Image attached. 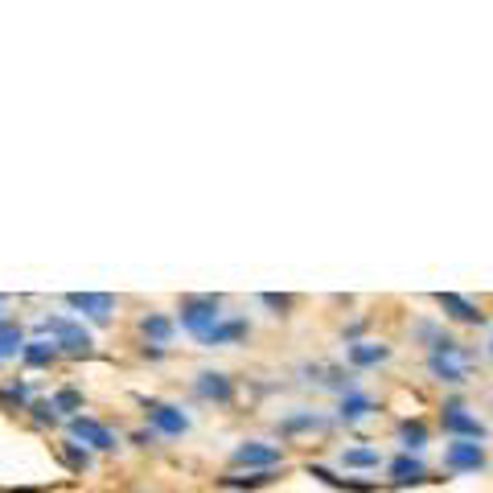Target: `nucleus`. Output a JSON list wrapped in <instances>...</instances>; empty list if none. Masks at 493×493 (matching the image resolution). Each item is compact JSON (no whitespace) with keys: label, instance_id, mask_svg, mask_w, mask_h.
I'll return each mask as SVG.
<instances>
[{"label":"nucleus","instance_id":"20","mask_svg":"<svg viewBox=\"0 0 493 493\" xmlns=\"http://www.w3.org/2000/svg\"><path fill=\"white\" fill-rule=\"evenodd\" d=\"M140 333H144L148 341L161 350V345L173 341V320L164 317V312H144V317H140Z\"/></svg>","mask_w":493,"mask_h":493},{"label":"nucleus","instance_id":"16","mask_svg":"<svg viewBox=\"0 0 493 493\" xmlns=\"http://www.w3.org/2000/svg\"><path fill=\"white\" fill-rule=\"evenodd\" d=\"M394 440H399L403 452L419 456V452L427 448V440H432V427H427L424 419H399V424H394Z\"/></svg>","mask_w":493,"mask_h":493},{"label":"nucleus","instance_id":"5","mask_svg":"<svg viewBox=\"0 0 493 493\" xmlns=\"http://www.w3.org/2000/svg\"><path fill=\"white\" fill-rule=\"evenodd\" d=\"M444 473H456V477H473L489 468V448L473 440H448L444 444V456H440Z\"/></svg>","mask_w":493,"mask_h":493},{"label":"nucleus","instance_id":"12","mask_svg":"<svg viewBox=\"0 0 493 493\" xmlns=\"http://www.w3.org/2000/svg\"><path fill=\"white\" fill-rule=\"evenodd\" d=\"M66 304L79 309L82 317L99 320V325H107L111 312H115V296H107V292H70V296H66Z\"/></svg>","mask_w":493,"mask_h":493},{"label":"nucleus","instance_id":"30","mask_svg":"<svg viewBox=\"0 0 493 493\" xmlns=\"http://www.w3.org/2000/svg\"><path fill=\"white\" fill-rule=\"evenodd\" d=\"M0 309H5V300H0ZM0 325H5V317H0Z\"/></svg>","mask_w":493,"mask_h":493},{"label":"nucleus","instance_id":"17","mask_svg":"<svg viewBox=\"0 0 493 493\" xmlns=\"http://www.w3.org/2000/svg\"><path fill=\"white\" fill-rule=\"evenodd\" d=\"M333 419H325L320 411H296V415L279 419V435H304V432H329Z\"/></svg>","mask_w":493,"mask_h":493},{"label":"nucleus","instance_id":"14","mask_svg":"<svg viewBox=\"0 0 493 493\" xmlns=\"http://www.w3.org/2000/svg\"><path fill=\"white\" fill-rule=\"evenodd\" d=\"M374 411H378V403L370 399L366 391H358V386H353V391H345L341 403H337V419H341V424H350V427L362 424L366 415H374Z\"/></svg>","mask_w":493,"mask_h":493},{"label":"nucleus","instance_id":"1","mask_svg":"<svg viewBox=\"0 0 493 493\" xmlns=\"http://www.w3.org/2000/svg\"><path fill=\"white\" fill-rule=\"evenodd\" d=\"M177 312H181V329H189L197 341H205V337H210L214 329L226 320V312H222V296H210V292L181 296V309Z\"/></svg>","mask_w":493,"mask_h":493},{"label":"nucleus","instance_id":"18","mask_svg":"<svg viewBox=\"0 0 493 493\" xmlns=\"http://www.w3.org/2000/svg\"><path fill=\"white\" fill-rule=\"evenodd\" d=\"M309 473L317 477V481L333 485V489H345V493H374L378 489V481H353V477H337L333 468H325V465H309Z\"/></svg>","mask_w":493,"mask_h":493},{"label":"nucleus","instance_id":"13","mask_svg":"<svg viewBox=\"0 0 493 493\" xmlns=\"http://www.w3.org/2000/svg\"><path fill=\"white\" fill-rule=\"evenodd\" d=\"M386 473H391V485L403 489V485H424L427 481V465L411 452H399L394 460H386Z\"/></svg>","mask_w":493,"mask_h":493},{"label":"nucleus","instance_id":"19","mask_svg":"<svg viewBox=\"0 0 493 493\" xmlns=\"http://www.w3.org/2000/svg\"><path fill=\"white\" fill-rule=\"evenodd\" d=\"M246 333H251V320H246V317H226L202 345H235V341H243Z\"/></svg>","mask_w":493,"mask_h":493},{"label":"nucleus","instance_id":"27","mask_svg":"<svg viewBox=\"0 0 493 493\" xmlns=\"http://www.w3.org/2000/svg\"><path fill=\"white\" fill-rule=\"evenodd\" d=\"M29 411H33V424H37V427L58 424V411H54V403H49V399H33Z\"/></svg>","mask_w":493,"mask_h":493},{"label":"nucleus","instance_id":"25","mask_svg":"<svg viewBox=\"0 0 493 493\" xmlns=\"http://www.w3.org/2000/svg\"><path fill=\"white\" fill-rule=\"evenodd\" d=\"M58 456H62L66 468H74V473H87V468H90V452L82 448V444H62V448H58Z\"/></svg>","mask_w":493,"mask_h":493},{"label":"nucleus","instance_id":"7","mask_svg":"<svg viewBox=\"0 0 493 493\" xmlns=\"http://www.w3.org/2000/svg\"><path fill=\"white\" fill-rule=\"evenodd\" d=\"M144 419L156 435H185L189 432V415L177 407V403L164 399H144Z\"/></svg>","mask_w":493,"mask_h":493},{"label":"nucleus","instance_id":"23","mask_svg":"<svg viewBox=\"0 0 493 493\" xmlns=\"http://www.w3.org/2000/svg\"><path fill=\"white\" fill-rule=\"evenodd\" d=\"M271 481H279V473L276 468H267V473H251V477H222V489H263V485H271Z\"/></svg>","mask_w":493,"mask_h":493},{"label":"nucleus","instance_id":"3","mask_svg":"<svg viewBox=\"0 0 493 493\" xmlns=\"http://www.w3.org/2000/svg\"><path fill=\"white\" fill-rule=\"evenodd\" d=\"M41 333L54 337V350L66 353V358H90V353H95V341H90V333L82 329V320L41 317Z\"/></svg>","mask_w":493,"mask_h":493},{"label":"nucleus","instance_id":"28","mask_svg":"<svg viewBox=\"0 0 493 493\" xmlns=\"http://www.w3.org/2000/svg\"><path fill=\"white\" fill-rule=\"evenodd\" d=\"M259 300L267 304V309H292V296H276V292H263Z\"/></svg>","mask_w":493,"mask_h":493},{"label":"nucleus","instance_id":"2","mask_svg":"<svg viewBox=\"0 0 493 493\" xmlns=\"http://www.w3.org/2000/svg\"><path fill=\"white\" fill-rule=\"evenodd\" d=\"M440 432L448 440H473V444H489V427L481 424V415H473L465 399H444L440 403Z\"/></svg>","mask_w":493,"mask_h":493},{"label":"nucleus","instance_id":"11","mask_svg":"<svg viewBox=\"0 0 493 493\" xmlns=\"http://www.w3.org/2000/svg\"><path fill=\"white\" fill-rule=\"evenodd\" d=\"M391 345L386 341H353V345H345V362H350L353 370H374V366H383V362H391Z\"/></svg>","mask_w":493,"mask_h":493},{"label":"nucleus","instance_id":"9","mask_svg":"<svg viewBox=\"0 0 493 493\" xmlns=\"http://www.w3.org/2000/svg\"><path fill=\"white\" fill-rule=\"evenodd\" d=\"M435 304H440L444 317L456 320V325H485V320H489V312H485L481 304L460 296V292H435Z\"/></svg>","mask_w":493,"mask_h":493},{"label":"nucleus","instance_id":"22","mask_svg":"<svg viewBox=\"0 0 493 493\" xmlns=\"http://www.w3.org/2000/svg\"><path fill=\"white\" fill-rule=\"evenodd\" d=\"M16 353H25V333L16 320H5L0 325V358H16Z\"/></svg>","mask_w":493,"mask_h":493},{"label":"nucleus","instance_id":"6","mask_svg":"<svg viewBox=\"0 0 493 493\" xmlns=\"http://www.w3.org/2000/svg\"><path fill=\"white\" fill-rule=\"evenodd\" d=\"M230 465L235 468H259V473H267V468H276V465L284 468V448H279V444H267V440H246L230 452Z\"/></svg>","mask_w":493,"mask_h":493},{"label":"nucleus","instance_id":"15","mask_svg":"<svg viewBox=\"0 0 493 493\" xmlns=\"http://www.w3.org/2000/svg\"><path fill=\"white\" fill-rule=\"evenodd\" d=\"M341 468H358V473H378V468L386 465L383 448H374V444H353V448H341Z\"/></svg>","mask_w":493,"mask_h":493},{"label":"nucleus","instance_id":"8","mask_svg":"<svg viewBox=\"0 0 493 493\" xmlns=\"http://www.w3.org/2000/svg\"><path fill=\"white\" fill-rule=\"evenodd\" d=\"M194 394L205 403H218V407H230L235 403V378L222 374V370H202L194 378Z\"/></svg>","mask_w":493,"mask_h":493},{"label":"nucleus","instance_id":"21","mask_svg":"<svg viewBox=\"0 0 493 493\" xmlns=\"http://www.w3.org/2000/svg\"><path fill=\"white\" fill-rule=\"evenodd\" d=\"M21 362H25V366H33V370H41V366H54V362H58L54 341H25Z\"/></svg>","mask_w":493,"mask_h":493},{"label":"nucleus","instance_id":"10","mask_svg":"<svg viewBox=\"0 0 493 493\" xmlns=\"http://www.w3.org/2000/svg\"><path fill=\"white\" fill-rule=\"evenodd\" d=\"M70 440H82L87 448H99V452H115V448H120V440H115L111 427H103L99 419H90V415H74L70 419Z\"/></svg>","mask_w":493,"mask_h":493},{"label":"nucleus","instance_id":"31","mask_svg":"<svg viewBox=\"0 0 493 493\" xmlns=\"http://www.w3.org/2000/svg\"><path fill=\"white\" fill-rule=\"evenodd\" d=\"M489 407H493V403H489Z\"/></svg>","mask_w":493,"mask_h":493},{"label":"nucleus","instance_id":"4","mask_svg":"<svg viewBox=\"0 0 493 493\" xmlns=\"http://www.w3.org/2000/svg\"><path fill=\"white\" fill-rule=\"evenodd\" d=\"M473 358H477V353L465 345V350H456V353H427L424 366H427V374H432L435 383L468 386V383H473Z\"/></svg>","mask_w":493,"mask_h":493},{"label":"nucleus","instance_id":"24","mask_svg":"<svg viewBox=\"0 0 493 493\" xmlns=\"http://www.w3.org/2000/svg\"><path fill=\"white\" fill-rule=\"evenodd\" d=\"M49 403H54V411H58V415H70V419L82 411V394L74 391V386H58V391L49 394Z\"/></svg>","mask_w":493,"mask_h":493},{"label":"nucleus","instance_id":"29","mask_svg":"<svg viewBox=\"0 0 493 493\" xmlns=\"http://www.w3.org/2000/svg\"><path fill=\"white\" fill-rule=\"evenodd\" d=\"M485 358H489V366H493V333H489V341H485Z\"/></svg>","mask_w":493,"mask_h":493},{"label":"nucleus","instance_id":"26","mask_svg":"<svg viewBox=\"0 0 493 493\" xmlns=\"http://www.w3.org/2000/svg\"><path fill=\"white\" fill-rule=\"evenodd\" d=\"M0 403H8V407H29V386L25 383H5L0 386Z\"/></svg>","mask_w":493,"mask_h":493}]
</instances>
